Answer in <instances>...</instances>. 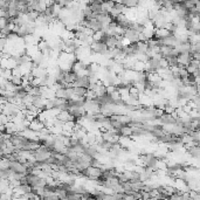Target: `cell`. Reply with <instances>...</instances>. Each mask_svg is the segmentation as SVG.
Masks as SVG:
<instances>
[{
    "label": "cell",
    "instance_id": "6da1fadb",
    "mask_svg": "<svg viewBox=\"0 0 200 200\" xmlns=\"http://www.w3.org/2000/svg\"><path fill=\"white\" fill-rule=\"evenodd\" d=\"M119 136L124 137H131L132 136V126L129 124H124L119 128Z\"/></svg>",
    "mask_w": 200,
    "mask_h": 200
},
{
    "label": "cell",
    "instance_id": "7a4b0ae2",
    "mask_svg": "<svg viewBox=\"0 0 200 200\" xmlns=\"http://www.w3.org/2000/svg\"><path fill=\"white\" fill-rule=\"evenodd\" d=\"M55 97L63 98V100H68V98H69L66 88H60V89H58V90H55Z\"/></svg>",
    "mask_w": 200,
    "mask_h": 200
},
{
    "label": "cell",
    "instance_id": "3957f363",
    "mask_svg": "<svg viewBox=\"0 0 200 200\" xmlns=\"http://www.w3.org/2000/svg\"><path fill=\"white\" fill-rule=\"evenodd\" d=\"M87 90H88V88H84V87H73L74 94L79 95V96H84L87 94Z\"/></svg>",
    "mask_w": 200,
    "mask_h": 200
},
{
    "label": "cell",
    "instance_id": "277c9868",
    "mask_svg": "<svg viewBox=\"0 0 200 200\" xmlns=\"http://www.w3.org/2000/svg\"><path fill=\"white\" fill-rule=\"evenodd\" d=\"M109 95H110L111 100H112L114 102H115V101H117V100H119V98H121V94H119V91H118V90H117V89H116L115 91H112L111 94H109Z\"/></svg>",
    "mask_w": 200,
    "mask_h": 200
},
{
    "label": "cell",
    "instance_id": "5b68a950",
    "mask_svg": "<svg viewBox=\"0 0 200 200\" xmlns=\"http://www.w3.org/2000/svg\"><path fill=\"white\" fill-rule=\"evenodd\" d=\"M159 68H169V63H167V60L165 58H160L159 59Z\"/></svg>",
    "mask_w": 200,
    "mask_h": 200
},
{
    "label": "cell",
    "instance_id": "8992f818",
    "mask_svg": "<svg viewBox=\"0 0 200 200\" xmlns=\"http://www.w3.org/2000/svg\"><path fill=\"white\" fill-rule=\"evenodd\" d=\"M193 60H199L200 61V53H190Z\"/></svg>",
    "mask_w": 200,
    "mask_h": 200
},
{
    "label": "cell",
    "instance_id": "52a82bcc",
    "mask_svg": "<svg viewBox=\"0 0 200 200\" xmlns=\"http://www.w3.org/2000/svg\"><path fill=\"white\" fill-rule=\"evenodd\" d=\"M110 1H112V2H117L118 0H110Z\"/></svg>",
    "mask_w": 200,
    "mask_h": 200
}]
</instances>
